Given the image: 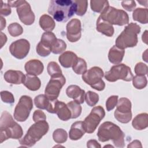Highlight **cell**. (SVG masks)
I'll return each mask as SVG.
<instances>
[{
	"label": "cell",
	"mask_w": 148,
	"mask_h": 148,
	"mask_svg": "<svg viewBox=\"0 0 148 148\" xmlns=\"http://www.w3.org/2000/svg\"><path fill=\"white\" fill-rule=\"evenodd\" d=\"M75 1L52 0L50 1L48 13L58 22H66L76 13Z\"/></svg>",
	"instance_id": "1"
},
{
	"label": "cell",
	"mask_w": 148,
	"mask_h": 148,
	"mask_svg": "<svg viewBox=\"0 0 148 148\" xmlns=\"http://www.w3.org/2000/svg\"><path fill=\"white\" fill-rule=\"evenodd\" d=\"M97 136L100 142H105L112 140L117 147H123L125 146L124 132L117 125L112 122L103 123L98 128Z\"/></svg>",
	"instance_id": "2"
},
{
	"label": "cell",
	"mask_w": 148,
	"mask_h": 148,
	"mask_svg": "<svg viewBox=\"0 0 148 148\" xmlns=\"http://www.w3.org/2000/svg\"><path fill=\"white\" fill-rule=\"evenodd\" d=\"M1 143L9 139H20L23 135L21 127L14 121L11 114L5 110L2 113L0 119Z\"/></svg>",
	"instance_id": "3"
},
{
	"label": "cell",
	"mask_w": 148,
	"mask_h": 148,
	"mask_svg": "<svg viewBox=\"0 0 148 148\" xmlns=\"http://www.w3.org/2000/svg\"><path fill=\"white\" fill-rule=\"evenodd\" d=\"M140 32V27L136 23L128 24L117 36L115 41V46L123 50L128 47H135L138 43V34Z\"/></svg>",
	"instance_id": "4"
},
{
	"label": "cell",
	"mask_w": 148,
	"mask_h": 148,
	"mask_svg": "<svg viewBox=\"0 0 148 148\" xmlns=\"http://www.w3.org/2000/svg\"><path fill=\"white\" fill-rule=\"evenodd\" d=\"M49 129V125L46 120L35 122L29 128L25 136L19 140V142L23 146L31 147L46 134Z\"/></svg>",
	"instance_id": "5"
},
{
	"label": "cell",
	"mask_w": 148,
	"mask_h": 148,
	"mask_svg": "<svg viewBox=\"0 0 148 148\" xmlns=\"http://www.w3.org/2000/svg\"><path fill=\"white\" fill-rule=\"evenodd\" d=\"M99 17L111 25L123 26L129 23V16L124 10L110 6L101 13Z\"/></svg>",
	"instance_id": "6"
},
{
	"label": "cell",
	"mask_w": 148,
	"mask_h": 148,
	"mask_svg": "<svg viewBox=\"0 0 148 148\" xmlns=\"http://www.w3.org/2000/svg\"><path fill=\"white\" fill-rule=\"evenodd\" d=\"M8 3L10 7L16 8L18 16L24 24L29 25L34 23L35 16L28 2L25 0L8 1Z\"/></svg>",
	"instance_id": "7"
},
{
	"label": "cell",
	"mask_w": 148,
	"mask_h": 148,
	"mask_svg": "<svg viewBox=\"0 0 148 148\" xmlns=\"http://www.w3.org/2000/svg\"><path fill=\"white\" fill-rule=\"evenodd\" d=\"M102 69L98 66H93L82 75L83 80L92 88L101 91L104 90L105 83L102 80L103 76Z\"/></svg>",
	"instance_id": "8"
},
{
	"label": "cell",
	"mask_w": 148,
	"mask_h": 148,
	"mask_svg": "<svg viewBox=\"0 0 148 148\" xmlns=\"http://www.w3.org/2000/svg\"><path fill=\"white\" fill-rule=\"evenodd\" d=\"M131 68L124 64H119L113 66L105 74V78L110 82H114L118 80L130 82L133 77Z\"/></svg>",
	"instance_id": "9"
},
{
	"label": "cell",
	"mask_w": 148,
	"mask_h": 148,
	"mask_svg": "<svg viewBox=\"0 0 148 148\" xmlns=\"http://www.w3.org/2000/svg\"><path fill=\"white\" fill-rule=\"evenodd\" d=\"M105 116V110L101 106L94 107L88 116L83 121L86 132L88 134L93 133Z\"/></svg>",
	"instance_id": "10"
},
{
	"label": "cell",
	"mask_w": 148,
	"mask_h": 148,
	"mask_svg": "<svg viewBox=\"0 0 148 148\" xmlns=\"http://www.w3.org/2000/svg\"><path fill=\"white\" fill-rule=\"evenodd\" d=\"M33 108L32 98L28 95H22L14 111V118L20 122H24L28 118L29 113Z\"/></svg>",
	"instance_id": "11"
},
{
	"label": "cell",
	"mask_w": 148,
	"mask_h": 148,
	"mask_svg": "<svg viewBox=\"0 0 148 148\" xmlns=\"http://www.w3.org/2000/svg\"><path fill=\"white\" fill-rule=\"evenodd\" d=\"M116 109L114 116L119 122L124 124L129 123L132 119L131 102L127 98L123 97L119 99L117 103Z\"/></svg>",
	"instance_id": "12"
},
{
	"label": "cell",
	"mask_w": 148,
	"mask_h": 148,
	"mask_svg": "<svg viewBox=\"0 0 148 148\" xmlns=\"http://www.w3.org/2000/svg\"><path fill=\"white\" fill-rule=\"evenodd\" d=\"M65 82L66 79L63 75L59 76L51 77L46 86L45 94L51 101L57 99Z\"/></svg>",
	"instance_id": "13"
},
{
	"label": "cell",
	"mask_w": 148,
	"mask_h": 148,
	"mask_svg": "<svg viewBox=\"0 0 148 148\" xmlns=\"http://www.w3.org/2000/svg\"><path fill=\"white\" fill-rule=\"evenodd\" d=\"M30 44L25 39L17 40L9 46V51L11 54L15 58L21 60L24 58L29 53Z\"/></svg>",
	"instance_id": "14"
},
{
	"label": "cell",
	"mask_w": 148,
	"mask_h": 148,
	"mask_svg": "<svg viewBox=\"0 0 148 148\" xmlns=\"http://www.w3.org/2000/svg\"><path fill=\"white\" fill-rule=\"evenodd\" d=\"M66 38L71 42H76L81 38V21L77 18H72L67 24Z\"/></svg>",
	"instance_id": "15"
},
{
	"label": "cell",
	"mask_w": 148,
	"mask_h": 148,
	"mask_svg": "<svg viewBox=\"0 0 148 148\" xmlns=\"http://www.w3.org/2000/svg\"><path fill=\"white\" fill-rule=\"evenodd\" d=\"M53 113L57 114L58 118L62 121L71 119V113L67 105L57 99L53 101Z\"/></svg>",
	"instance_id": "16"
},
{
	"label": "cell",
	"mask_w": 148,
	"mask_h": 148,
	"mask_svg": "<svg viewBox=\"0 0 148 148\" xmlns=\"http://www.w3.org/2000/svg\"><path fill=\"white\" fill-rule=\"evenodd\" d=\"M24 69L27 74L38 76L43 72L44 66L40 60L34 59L31 60L25 63Z\"/></svg>",
	"instance_id": "17"
},
{
	"label": "cell",
	"mask_w": 148,
	"mask_h": 148,
	"mask_svg": "<svg viewBox=\"0 0 148 148\" xmlns=\"http://www.w3.org/2000/svg\"><path fill=\"white\" fill-rule=\"evenodd\" d=\"M67 96L74 99L80 104L83 103L84 101L85 91L77 85H70L66 90Z\"/></svg>",
	"instance_id": "18"
},
{
	"label": "cell",
	"mask_w": 148,
	"mask_h": 148,
	"mask_svg": "<svg viewBox=\"0 0 148 148\" xmlns=\"http://www.w3.org/2000/svg\"><path fill=\"white\" fill-rule=\"evenodd\" d=\"M25 75L20 71L9 70L5 72L3 77L6 82L13 84H23Z\"/></svg>",
	"instance_id": "19"
},
{
	"label": "cell",
	"mask_w": 148,
	"mask_h": 148,
	"mask_svg": "<svg viewBox=\"0 0 148 148\" xmlns=\"http://www.w3.org/2000/svg\"><path fill=\"white\" fill-rule=\"evenodd\" d=\"M86 131L83 127V122L79 121L73 123L69 132V137L71 140H77L80 139L85 134Z\"/></svg>",
	"instance_id": "20"
},
{
	"label": "cell",
	"mask_w": 148,
	"mask_h": 148,
	"mask_svg": "<svg viewBox=\"0 0 148 148\" xmlns=\"http://www.w3.org/2000/svg\"><path fill=\"white\" fill-rule=\"evenodd\" d=\"M34 103L36 108L45 109L53 113V101L50 100L45 94H39L34 98Z\"/></svg>",
	"instance_id": "21"
},
{
	"label": "cell",
	"mask_w": 148,
	"mask_h": 148,
	"mask_svg": "<svg viewBox=\"0 0 148 148\" xmlns=\"http://www.w3.org/2000/svg\"><path fill=\"white\" fill-rule=\"evenodd\" d=\"M77 58V55L73 52L66 51L59 56L58 61L64 68H68L72 67Z\"/></svg>",
	"instance_id": "22"
},
{
	"label": "cell",
	"mask_w": 148,
	"mask_h": 148,
	"mask_svg": "<svg viewBox=\"0 0 148 148\" xmlns=\"http://www.w3.org/2000/svg\"><path fill=\"white\" fill-rule=\"evenodd\" d=\"M125 51L123 49L118 48L116 46H113L109 50L108 53V59L109 61L115 65L120 64L122 61Z\"/></svg>",
	"instance_id": "23"
},
{
	"label": "cell",
	"mask_w": 148,
	"mask_h": 148,
	"mask_svg": "<svg viewBox=\"0 0 148 148\" xmlns=\"http://www.w3.org/2000/svg\"><path fill=\"white\" fill-rule=\"evenodd\" d=\"M96 29L98 32L109 37L112 36L114 31V27L112 25L103 20L99 17L97 21Z\"/></svg>",
	"instance_id": "24"
},
{
	"label": "cell",
	"mask_w": 148,
	"mask_h": 148,
	"mask_svg": "<svg viewBox=\"0 0 148 148\" xmlns=\"http://www.w3.org/2000/svg\"><path fill=\"white\" fill-rule=\"evenodd\" d=\"M132 127L136 130H142L148 126V114L142 113L136 115L132 121Z\"/></svg>",
	"instance_id": "25"
},
{
	"label": "cell",
	"mask_w": 148,
	"mask_h": 148,
	"mask_svg": "<svg viewBox=\"0 0 148 148\" xmlns=\"http://www.w3.org/2000/svg\"><path fill=\"white\" fill-rule=\"evenodd\" d=\"M23 84L31 91H36L39 89L41 86V82L36 76L27 74Z\"/></svg>",
	"instance_id": "26"
},
{
	"label": "cell",
	"mask_w": 148,
	"mask_h": 148,
	"mask_svg": "<svg viewBox=\"0 0 148 148\" xmlns=\"http://www.w3.org/2000/svg\"><path fill=\"white\" fill-rule=\"evenodd\" d=\"M39 25L42 29L46 32H51L56 26L54 19L48 14H45L39 18Z\"/></svg>",
	"instance_id": "27"
},
{
	"label": "cell",
	"mask_w": 148,
	"mask_h": 148,
	"mask_svg": "<svg viewBox=\"0 0 148 148\" xmlns=\"http://www.w3.org/2000/svg\"><path fill=\"white\" fill-rule=\"evenodd\" d=\"M133 20L141 24H147L148 22V10L138 8L135 9L132 13Z\"/></svg>",
	"instance_id": "28"
},
{
	"label": "cell",
	"mask_w": 148,
	"mask_h": 148,
	"mask_svg": "<svg viewBox=\"0 0 148 148\" xmlns=\"http://www.w3.org/2000/svg\"><path fill=\"white\" fill-rule=\"evenodd\" d=\"M109 2L106 0H91L90 6L91 10L97 13H101L106 7L109 6Z\"/></svg>",
	"instance_id": "29"
},
{
	"label": "cell",
	"mask_w": 148,
	"mask_h": 148,
	"mask_svg": "<svg viewBox=\"0 0 148 148\" xmlns=\"http://www.w3.org/2000/svg\"><path fill=\"white\" fill-rule=\"evenodd\" d=\"M87 63L82 58H77L76 62L72 66V69L77 75H83L87 71Z\"/></svg>",
	"instance_id": "30"
},
{
	"label": "cell",
	"mask_w": 148,
	"mask_h": 148,
	"mask_svg": "<svg viewBox=\"0 0 148 148\" xmlns=\"http://www.w3.org/2000/svg\"><path fill=\"white\" fill-rule=\"evenodd\" d=\"M66 105L71 111V119H76L81 114L82 108L79 103L76 101H72L68 102Z\"/></svg>",
	"instance_id": "31"
},
{
	"label": "cell",
	"mask_w": 148,
	"mask_h": 148,
	"mask_svg": "<svg viewBox=\"0 0 148 148\" xmlns=\"http://www.w3.org/2000/svg\"><path fill=\"white\" fill-rule=\"evenodd\" d=\"M68 138L66 131L62 128L56 129L53 133V139L57 143H63L65 142Z\"/></svg>",
	"instance_id": "32"
},
{
	"label": "cell",
	"mask_w": 148,
	"mask_h": 148,
	"mask_svg": "<svg viewBox=\"0 0 148 148\" xmlns=\"http://www.w3.org/2000/svg\"><path fill=\"white\" fill-rule=\"evenodd\" d=\"M57 40V39L54 33L51 32H45L42 34L40 42L51 48L56 42Z\"/></svg>",
	"instance_id": "33"
},
{
	"label": "cell",
	"mask_w": 148,
	"mask_h": 148,
	"mask_svg": "<svg viewBox=\"0 0 148 148\" xmlns=\"http://www.w3.org/2000/svg\"><path fill=\"white\" fill-rule=\"evenodd\" d=\"M47 69V72L49 75L51 76V77L59 76L62 75V71L60 66L57 62L54 61L50 62L48 64Z\"/></svg>",
	"instance_id": "34"
},
{
	"label": "cell",
	"mask_w": 148,
	"mask_h": 148,
	"mask_svg": "<svg viewBox=\"0 0 148 148\" xmlns=\"http://www.w3.org/2000/svg\"><path fill=\"white\" fill-rule=\"evenodd\" d=\"M132 80L133 86L136 89H143L147 86V80L146 77L145 76L136 75L133 76Z\"/></svg>",
	"instance_id": "35"
},
{
	"label": "cell",
	"mask_w": 148,
	"mask_h": 148,
	"mask_svg": "<svg viewBox=\"0 0 148 148\" xmlns=\"http://www.w3.org/2000/svg\"><path fill=\"white\" fill-rule=\"evenodd\" d=\"M84 99L86 103L88 106H94L98 103L99 101V95L95 92L88 91L85 94Z\"/></svg>",
	"instance_id": "36"
},
{
	"label": "cell",
	"mask_w": 148,
	"mask_h": 148,
	"mask_svg": "<svg viewBox=\"0 0 148 148\" xmlns=\"http://www.w3.org/2000/svg\"><path fill=\"white\" fill-rule=\"evenodd\" d=\"M8 30L9 34L13 37L20 36L23 32L22 26L17 23H13L9 24L8 27Z\"/></svg>",
	"instance_id": "37"
},
{
	"label": "cell",
	"mask_w": 148,
	"mask_h": 148,
	"mask_svg": "<svg viewBox=\"0 0 148 148\" xmlns=\"http://www.w3.org/2000/svg\"><path fill=\"white\" fill-rule=\"evenodd\" d=\"M75 2L76 5V14L77 16H83L87 9L88 7V1L86 0L80 1L77 0L75 1Z\"/></svg>",
	"instance_id": "38"
},
{
	"label": "cell",
	"mask_w": 148,
	"mask_h": 148,
	"mask_svg": "<svg viewBox=\"0 0 148 148\" xmlns=\"http://www.w3.org/2000/svg\"><path fill=\"white\" fill-rule=\"evenodd\" d=\"M36 50L38 54L40 56L47 57L50 54L51 51V48L50 46L43 43L42 42H39L36 46Z\"/></svg>",
	"instance_id": "39"
},
{
	"label": "cell",
	"mask_w": 148,
	"mask_h": 148,
	"mask_svg": "<svg viewBox=\"0 0 148 148\" xmlns=\"http://www.w3.org/2000/svg\"><path fill=\"white\" fill-rule=\"evenodd\" d=\"M66 49V43L62 39H57L56 42L51 47V52L54 54H58L64 52Z\"/></svg>",
	"instance_id": "40"
},
{
	"label": "cell",
	"mask_w": 148,
	"mask_h": 148,
	"mask_svg": "<svg viewBox=\"0 0 148 148\" xmlns=\"http://www.w3.org/2000/svg\"><path fill=\"white\" fill-rule=\"evenodd\" d=\"M134 71H135V73L136 74V75L145 76L147 74V72H148L147 66L146 64L142 62H139L135 65Z\"/></svg>",
	"instance_id": "41"
},
{
	"label": "cell",
	"mask_w": 148,
	"mask_h": 148,
	"mask_svg": "<svg viewBox=\"0 0 148 148\" xmlns=\"http://www.w3.org/2000/svg\"><path fill=\"white\" fill-rule=\"evenodd\" d=\"M2 101L6 103L12 104L14 102V98L13 94L8 91H2L1 92Z\"/></svg>",
	"instance_id": "42"
},
{
	"label": "cell",
	"mask_w": 148,
	"mask_h": 148,
	"mask_svg": "<svg viewBox=\"0 0 148 148\" xmlns=\"http://www.w3.org/2000/svg\"><path fill=\"white\" fill-rule=\"evenodd\" d=\"M117 95H112L109 97L106 101V108L108 111H110L114 108L118 101Z\"/></svg>",
	"instance_id": "43"
},
{
	"label": "cell",
	"mask_w": 148,
	"mask_h": 148,
	"mask_svg": "<svg viewBox=\"0 0 148 148\" xmlns=\"http://www.w3.org/2000/svg\"><path fill=\"white\" fill-rule=\"evenodd\" d=\"M34 122H37L39 121H43L46 120V116L45 113L40 110H36L33 113L32 117Z\"/></svg>",
	"instance_id": "44"
},
{
	"label": "cell",
	"mask_w": 148,
	"mask_h": 148,
	"mask_svg": "<svg viewBox=\"0 0 148 148\" xmlns=\"http://www.w3.org/2000/svg\"><path fill=\"white\" fill-rule=\"evenodd\" d=\"M1 10H0V14L1 16H7L9 15L11 12L10 6L5 3H3L2 1H1Z\"/></svg>",
	"instance_id": "45"
},
{
	"label": "cell",
	"mask_w": 148,
	"mask_h": 148,
	"mask_svg": "<svg viewBox=\"0 0 148 148\" xmlns=\"http://www.w3.org/2000/svg\"><path fill=\"white\" fill-rule=\"evenodd\" d=\"M123 8L127 11L131 12L136 7V3L134 1H123L121 2Z\"/></svg>",
	"instance_id": "46"
},
{
	"label": "cell",
	"mask_w": 148,
	"mask_h": 148,
	"mask_svg": "<svg viewBox=\"0 0 148 148\" xmlns=\"http://www.w3.org/2000/svg\"><path fill=\"white\" fill-rule=\"evenodd\" d=\"M87 147H95V148H101V145L95 139H91L89 140L87 142Z\"/></svg>",
	"instance_id": "47"
},
{
	"label": "cell",
	"mask_w": 148,
	"mask_h": 148,
	"mask_svg": "<svg viewBox=\"0 0 148 148\" xmlns=\"http://www.w3.org/2000/svg\"><path fill=\"white\" fill-rule=\"evenodd\" d=\"M127 147H142L141 145V142L138 140H135L130 143L128 146Z\"/></svg>",
	"instance_id": "48"
},
{
	"label": "cell",
	"mask_w": 148,
	"mask_h": 148,
	"mask_svg": "<svg viewBox=\"0 0 148 148\" xmlns=\"http://www.w3.org/2000/svg\"><path fill=\"white\" fill-rule=\"evenodd\" d=\"M7 41V36L2 32H1V48L6 43Z\"/></svg>",
	"instance_id": "49"
},
{
	"label": "cell",
	"mask_w": 148,
	"mask_h": 148,
	"mask_svg": "<svg viewBox=\"0 0 148 148\" xmlns=\"http://www.w3.org/2000/svg\"><path fill=\"white\" fill-rule=\"evenodd\" d=\"M142 39L143 42L147 45V30H145L144 33L142 34Z\"/></svg>",
	"instance_id": "50"
},
{
	"label": "cell",
	"mask_w": 148,
	"mask_h": 148,
	"mask_svg": "<svg viewBox=\"0 0 148 148\" xmlns=\"http://www.w3.org/2000/svg\"><path fill=\"white\" fill-rule=\"evenodd\" d=\"M0 18H1V29L3 30L6 26V20L2 16H1Z\"/></svg>",
	"instance_id": "51"
},
{
	"label": "cell",
	"mask_w": 148,
	"mask_h": 148,
	"mask_svg": "<svg viewBox=\"0 0 148 148\" xmlns=\"http://www.w3.org/2000/svg\"><path fill=\"white\" fill-rule=\"evenodd\" d=\"M147 49H146L145 50V51L143 53V56H142L143 59L146 62H147Z\"/></svg>",
	"instance_id": "52"
},
{
	"label": "cell",
	"mask_w": 148,
	"mask_h": 148,
	"mask_svg": "<svg viewBox=\"0 0 148 148\" xmlns=\"http://www.w3.org/2000/svg\"><path fill=\"white\" fill-rule=\"evenodd\" d=\"M138 2L141 5H143V6H145L146 7H147V1H138Z\"/></svg>",
	"instance_id": "53"
},
{
	"label": "cell",
	"mask_w": 148,
	"mask_h": 148,
	"mask_svg": "<svg viewBox=\"0 0 148 148\" xmlns=\"http://www.w3.org/2000/svg\"><path fill=\"white\" fill-rule=\"evenodd\" d=\"M113 147V146H112V145H106V146H104V147Z\"/></svg>",
	"instance_id": "54"
}]
</instances>
